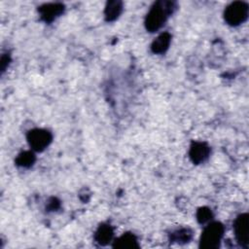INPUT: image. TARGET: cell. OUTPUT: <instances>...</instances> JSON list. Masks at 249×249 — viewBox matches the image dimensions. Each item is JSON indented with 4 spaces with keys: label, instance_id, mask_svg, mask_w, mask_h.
I'll list each match as a JSON object with an SVG mask.
<instances>
[{
    "label": "cell",
    "instance_id": "cell-1",
    "mask_svg": "<svg viewBox=\"0 0 249 249\" xmlns=\"http://www.w3.org/2000/svg\"><path fill=\"white\" fill-rule=\"evenodd\" d=\"M176 8V3L171 1H158L154 3L145 18L146 29L149 32H156L160 29Z\"/></svg>",
    "mask_w": 249,
    "mask_h": 249
},
{
    "label": "cell",
    "instance_id": "cell-2",
    "mask_svg": "<svg viewBox=\"0 0 249 249\" xmlns=\"http://www.w3.org/2000/svg\"><path fill=\"white\" fill-rule=\"evenodd\" d=\"M225 231L224 226L220 222H211L203 230L200 239L199 247L205 249H216L220 246Z\"/></svg>",
    "mask_w": 249,
    "mask_h": 249
},
{
    "label": "cell",
    "instance_id": "cell-3",
    "mask_svg": "<svg viewBox=\"0 0 249 249\" xmlns=\"http://www.w3.org/2000/svg\"><path fill=\"white\" fill-rule=\"evenodd\" d=\"M249 7L247 3L243 1H234L225 9L224 18L228 24L237 26L247 19Z\"/></svg>",
    "mask_w": 249,
    "mask_h": 249
},
{
    "label": "cell",
    "instance_id": "cell-4",
    "mask_svg": "<svg viewBox=\"0 0 249 249\" xmlns=\"http://www.w3.org/2000/svg\"><path fill=\"white\" fill-rule=\"evenodd\" d=\"M26 139L33 151L42 152L51 144L53 140V135L47 129L34 128L28 131Z\"/></svg>",
    "mask_w": 249,
    "mask_h": 249
},
{
    "label": "cell",
    "instance_id": "cell-5",
    "mask_svg": "<svg viewBox=\"0 0 249 249\" xmlns=\"http://www.w3.org/2000/svg\"><path fill=\"white\" fill-rule=\"evenodd\" d=\"M233 230L237 243L247 248L249 244V216L247 213H242L236 217L233 223Z\"/></svg>",
    "mask_w": 249,
    "mask_h": 249
},
{
    "label": "cell",
    "instance_id": "cell-6",
    "mask_svg": "<svg viewBox=\"0 0 249 249\" xmlns=\"http://www.w3.org/2000/svg\"><path fill=\"white\" fill-rule=\"evenodd\" d=\"M210 155V147L201 141H195L191 144L189 150V157L191 160L196 163L199 164L205 161Z\"/></svg>",
    "mask_w": 249,
    "mask_h": 249
},
{
    "label": "cell",
    "instance_id": "cell-7",
    "mask_svg": "<svg viewBox=\"0 0 249 249\" xmlns=\"http://www.w3.org/2000/svg\"><path fill=\"white\" fill-rule=\"evenodd\" d=\"M64 11L62 3H47L38 8L40 18L45 22H52L58 18Z\"/></svg>",
    "mask_w": 249,
    "mask_h": 249
},
{
    "label": "cell",
    "instance_id": "cell-8",
    "mask_svg": "<svg viewBox=\"0 0 249 249\" xmlns=\"http://www.w3.org/2000/svg\"><path fill=\"white\" fill-rule=\"evenodd\" d=\"M114 237V230L108 224L100 225L94 233V240L102 246L109 244Z\"/></svg>",
    "mask_w": 249,
    "mask_h": 249
},
{
    "label": "cell",
    "instance_id": "cell-9",
    "mask_svg": "<svg viewBox=\"0 0 249 249\" xmlns=\"http://www.w3.org/2000/svg\"><path fill=\"white\" fill-rule=\"evenodd\" d=\"M171 42V35L168 32L160 34L152 43L151 50L154 53H163L169 48Z\"/></svg>",
    "mask_w": 249,
    "mask_h": 249
},
{
    "label": "cell",
    "instance_id": "cell-10",
    "mask_svg": "<svg viewBox=\"0 0 249 249\" xmlns=\"http://www.w3.org/2000/svg\"><path fill=\"white\" fill-rule=\"evenodd\" d=\"M123 12V3L121 1H109L104 9V17L107 21L116 20Z\"/></svg>",
    "mask_w": 249,
    "mask_h": 249
},
{
    "label": "cell",
    "instance_id": "cell-11",
    "mask_svg": "<svg viewBox=\"0 0 249 249\" xmlns=\"http://www.w3.org/2000/svg\"><path fill=\"white\" fill-rule=\"evenodd\" d=\"M113 247L115 248H137L139 247L136 236L133 233L125 232L114 241Z\"/></svg>",
    "mask_w": 249,
    "mask_h": 249
},
{
    "label": "cell",
    "instance_id": "cell-12",
    "mask_svg": "<svg viewBox=\"0 0 249 249\" xmlns=\"http://www.w3.org/2000/svg\"><path fill=\"white\" fill-rule=\"evenodd\" d=\"M193 237V231L189 228H182L170 234V240L179 244H184L189 242Z\"/></svg>",
    "mask_w": 249,
    "mask_h": 249
},
{
    "label": "cell",
    "instance_id": "cell-13",
    "mask_svg": "<svg viewBox=\"0 0 249 249\" xmlns=\"http://www.w3.org/2000/svg\"><path fill=\"white\" fill-rule=\"evenodd\" d=\"M36 160V157L32 151H23L16 159V164L19 167L29 168Z\"/></svg>",
    "mask_w": 249,
    "mask_h": 249
},
{
    "label": "cell",
    "instance_id": "cell-14",
    "mask_svg": "<svg viewBox=\"0 0 249 249\" xmlns=\"http://www.w3.org/2000/svg\"><path fill=\"white\" fill-rule=\"evenodd\" d=\"M213 214L210 208L208 207H200L198 208L197 212H196V220L199 224H206L208 222H210V220L212 219Z\"/></svg>",
    "mask_w": 249,
    "mask_h": 249
},
{
    "label": "cell",
    "instance_id": "cell-15",
    "mask_svg": "<svg viewBox=\"0 0 249 249\" xmlns=\"http://www.w3.org/2000/svg\"><path fill=\"white\" fill-rule=\"evenodd\" d=\"M60 207V201L55 197H51L47 203V208L50 211H55Z\"/></svg>",
    "mask_w": 249,
    "mask_h": 249
},
{
    "label": "cell",
    "instance_id": "cell-16",
    "mask_svg": "<svg viewBox=\"0 0 249 249\" xmlns=\"http://www.w3.org/2000/svg\"><path fill=\"white\" fill-rule=\"evenodd\" d=\"M9 61H10L9 55H2V58H1V69H2V72L5 71L6 67L9 65Z\"/></svg>",
    "mask_w": 249,
    "mask_h": 249
}]
</instances>
